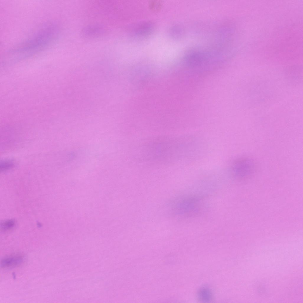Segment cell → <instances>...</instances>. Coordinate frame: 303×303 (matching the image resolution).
Instances as JSON below:
<instances>
[{
    "label": "cell",
    "mask_w": 303,
    "mask_h": 303,
    "mask_svg": "<svg viewBox=\"0 0 303 303\" xmlns=\"http://www.w3.org/2000/svg\"><path fill=\"white\" fill-rule=\"evenodd\" d=\"M59 31L54 23L45 24L28 39L6 52L4 59L7 62H15L38 54L55 42Z\"/></svg>",
    "instance_id": "6da1fadb"
},
{
    "label": "cell",
    "mask_w": 303,
    "mask_h": 303,
    "mask_svg": "<svg viewBox=\"0 0 303 303\" xmlns=\"http://www.w3.org/2000/svg\"><path fill=\"white\" fill-rule=\"evenodd\" d=\"M174 200L172 210L175 214L182 217L196 216L201 212L204 205L201 198L195 195H183Z\"/></svg>",
    "instance_id": "7a4b0ae2"
},
{
    "label": "cell",
    "mask_w": 303,
    "mask_h": 303,
    "mask_svg": "<svg viewBox=\"0 0 303 303\" xmlns=\"http://www.w3.org/2000/svg\"><path fill=\"white\" fill-rule=\"evenodd\" d=\"M14 162L12 160H6L1 161L0 168L1 171L4 172L12 168L14 166Z\"/></svg>",
    "instance_id": "52a82bcc"
},
{
    "label": "cell",
    "mask_w": 303,
    "mask_h": 303,
    "mask_svg": "<svg viewBox=\"0 0 303 303\" xmlns=\"http://www.w3.org/2000/svg\"><path fill=\"white\" fill-rule=\"evenodd\" d=\"M255 166L254 162L250 159H241L234 162L232 170L236 176L243 178L251 175L254 172Z\"/></svg>",
    "instance_id": "3957f363"
},
{
    "label": "cell",
    "mask_w": 303,
    "mask_h": 303,
    "mask_svg": "<svg viewBox=\"0 0 303 303\" xmlns=\"http://www.w3.org/2000/svg\"><path fill=\"white\" fill-rule=\"evenodd\" d=\"M198 296L200 301L204 302H208L212 299V294L209 288L203 287L198 291Z\"/></svg>",
    "instance_id": "8992f818"
},
{
    "label": "cell",
    "mask_w": 303,
    "mask_h": 303,
    "mask_svg": "<svg viewBox=\"0 0 303 303\" xmlns=\"http://www.w3.org/2000/svg\"><path fill=\"white\" fill-rule=\"evenodd\" d=\"M24 260V257L20 255L12 254L7 256L1 260V266L5 269L14 268L20 265Z\"/></svg>",
    "instance_id": "277c9868"
},
{
    "label": "cell",
    "mask_w": 303,
    "mask_h": 303,
    "mask_svg": "<svg viewBox=\"0 0 303 303\" xmlns=\"http://www.w3.org/2000/svg\"><path fill=\"white\" fill-rule=\"evenodd\" d=\"M14 225V222L13 221L9 220L5 221L2 223V228L4 229H8L12 227Z\"/></svg>",
    "instance_id": "ba28073f"
},
{
    "label": "cell",
    "mask_w": 303,
    "mask_h": 303,
    "mask_svg": "<svg viewBox=\"0 0 303 303\" xmlns=\"http://www.w3.org/2000/svg\"><path fill=\"white\" fill-rule=\"evenodd\" d=\"M104 28L99 25L88 26L84 30V33L87 36H99L104 33Z\"/></svg>",
    "instance_id": "5b68a950"
}]
</instances>
